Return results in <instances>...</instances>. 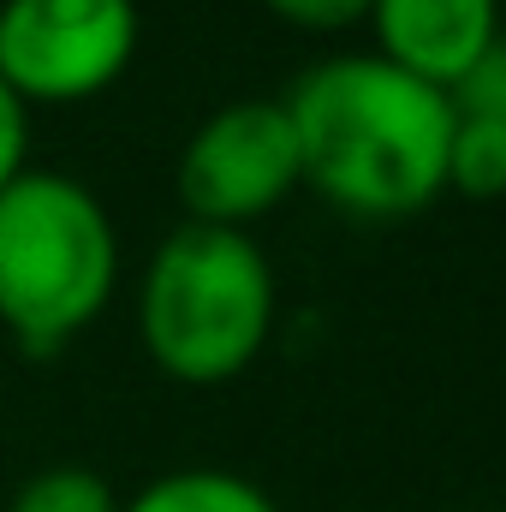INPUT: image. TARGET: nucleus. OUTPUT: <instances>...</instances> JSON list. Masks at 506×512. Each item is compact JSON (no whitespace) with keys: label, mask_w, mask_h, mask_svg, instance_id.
Segmentation results:
<instances>
[{"label":"nucleus","mask_w":506,"mask_h":512,"mask_svg":"<svg viewBox=\"0 0 506 512\" xmlns=\"http://www.w3.org/2000/svg\"><path fill=\"white\" fill-rule=\"evenodd\" d=\"M120 512H280L274 495L239 477V471H215V465H191V471H167L155 483H143Z\"/></svg>","instance_id":"nucleus-7"},{"label":"nucleus","mask_w":506,"mask_h":512,"mask_svg":"<svg viewBox=\"0 0 506 512\" xmlns=\"http://www.w3.org/2000/svg\"><path fill=\"white\" fill-rule=\"evenodd\" d=\"M447 102L465 120H495V126H506V36L447 90Z\"/></svg>","instance_id":"nucleus-10"},{"label":"nucleus","mask_w":506,"mask_h":512,"mask_svg":"<svg viewBox=\"0 0 506 512\" xmlns=\"http://www.w3.org/2000/svg\"><path fill=\"white\" fill-rule=\"evenodd\" d=\"M137 334L173 382L215 387L245 376L274 334V268L262 245L233 227H173L143 268Z\"/></svg>","instance_id":"nucleus-3"},{"label":"nucleus","mask_w":506,"mask_h":512,"mask_svg":"<svg viewBox=\"0 0 506 512\" xmlns=\"http://www.w3.org/2000/svg\"><path fill=\"white\" fill-rule=\"evenodd\" d=\"M447 191H459V197H506V126L453 114Z\"/></svg>","instance_id":"nucleus-8"},{"label":"nucleus","mask_w":506,"mask_h":512,"mask_svg":"<svg viewBox=\"0 0 506 512\" xmlns=\"http://www.w3.org/2000/svg\"><path fill=\"white\" fill-rule=\"evenodd\" d=\"M173 185H179L185 221L251 233L262 215H274L304 185L286 102H274V96L221 102L203 126L185 137Z\"/></svg>","instance_id":"nucleus-4"},{"label":"nucleus","mask_w":506,"mask_h":512,"mask_svg":"<svg viewBox=\"0 0 506 512\" xmlns=\"http://www.w3.org/2000/svg\"><path fill=\"white\" fill-rule=\"evenodd\" d=\"M120 233L102 197L48 167L0 191V328L30 358H54L114 298Z\"/></svg>","instance_id":"nucleus-2"},{"label":"nucleus","mask_w":506,"mask_h":512,"mask_svg":"<svg viewBox=\"0 0 506 512\" xmlns=\"http://www.w3.org/2000/svg\"><path fill=\"white\" fill-rule=\"evenodd\" d=\"M137 36V0H0V84L24 108L102 96Z\"/></svg>","instance_id":"nucleus-5"},{"label":"nucleus","mask_w":506,"mask_h":512,"mask_svg":"<svg viewBox=\"0 0 506 512\" xmlns=\"http://www.w3.org/2000/svg\"><path fill=\"white\" fill-rule=\"evenodd\" d=\"M286 102L304 185L358 221H405L447 197V90L381 54H334L310 66Z\"/></svg>","instance_id":"nucleus-1"},{"label":"nucleus","mask_w":506,"mask_h":512,"mask_svg":"<svg viewBox=\"0 0 506 512\" xmlns=\"http://www.w3.org/2000/svg\"><path fill=\"white\" fill-rule=\"evenodd\" d=\"M376 54L399 72L453 90L495 42H501V0H370Z\"/></svg>","instance_id":"nucleus-6"},{"label":"nucleus","mask_w":506,"mask_h":512,"mask_svg":"<svg viewBox=\"0 0 506 512\" xmlns=\"http://www.w3.org/2000/svg\"><path fill=\"white\" fill-rule=\"evenodd\" d=\"M0 512H120V495L90 465H48L30 471Z\"/></svg>","instance_id":"nucleus-9"},{"label":"nucleus","mask_w":506,"mask_h":512,"mask_svg":"<svg viewBox=\"0 0 506 512\" xmlns=\"http://www.w3.org/2000/svg\"><path fill=\"white\" fill-rule=\"evenodd\" d=\"M24 155H30V108L0 84V191L24 173Z\"/></svg>","instance_id":"nucleus-12"},{"label":"nucleus","mask_w":506,"mask_h":512,"mask_svg":"<svg viewBox=\"0 0 506 512\" xmlns=\"http://www.w3.org/2000/svg\"><path fill=\"white\" fill-rule=\"evenodd\" d=\"M262 6L298 30H346V24L370 18V0H262Z\"/></svg>","instance_id":"nucleus-11"}]
</instances>
